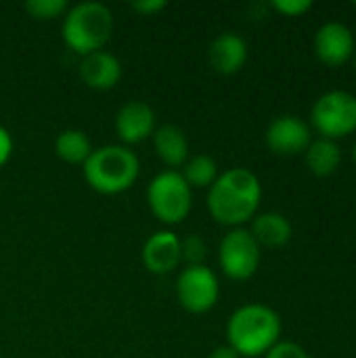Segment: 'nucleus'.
<instances>
[{
    "label": "nucleus",
    "mask_w": 356,
    "mask_h": 358,
    "mask_svg": "<svg viewBox=\"0 0 356 358\" xmlns=\"http://www.w3.org/2000/svg\"><path fill=\"white\" fill-rule=\"evenodd\" d=\"M82 172L88 187L97 193L118 195L136 182L141 174V162L126 145H105L92 149L88 159L82 164Z\"/></svg>",
    "instance_id": "obj_3"
},
{
    "label": "nucleus",
    "mask_w": 356,
    "mask_h": 358,
    "mask_svg": "<svg viewBox=\"0 0 356 358\" xmlns=\"http://www.w3.org/2000/svg\"><path fill=\"white\" fill-rule=\"evenodd\" d=\"M311 128L329 141H340L356 132V94L348 90L323 92L311 109Z\"/></svg>",
    "instance_id": "obj_6"
},
{
    "label": "nucleus",
    "mask_w": 356,
    "mask_h": 358,
    "mask_svg": "<svg viewBox=\"0 0 356 358\" xmlns=\"http://www.w3.org/2000/svg\"><path fill=\"white\" fill-rule=\"evenodd\" d=\"M264 143L275 155H304V151L313 143V128L302 117L294 113H283L269 124L264 132Z\"/></svg>",
    "instance_id": "obj_9"
},
{
    "label": "nucleus",
    "mask_w": 356,
    "mask_h": 358,
    "mask_svg": "<svg viewBox=\"0 0 356 358\" xmlns=\"http://www.w3.org/2000/svg\"><path fill=\"white\" fill-rule=\"evenodd\" d=\"M350 155H353V164H355V168H356V141L353 143V151H350Z\"/></svg>",
    "instance_id": "obj_27"
},
{
    "label": "nucleus",
    "mask_w": 356,
    "mask_h": 358,
    "mask_svg": "<svg viewBox=\"0 0 356 358\" xmlns=\"http://www.w3.org/2000/svg\"><path fill=\"white\" fill-rule=\"evenodd\" d=\"M180 174L191 189H210L214 185V180L218 178L220 170L212 155L197 153V155H189Z\"/></svg>",
    "instance_id": "obj_19"
},
{
    "label": "nucleus",
    "mask_w": 356,
    "mask_h": 358,
    "mask_svg": "<svg viewBox=\"0 0 356 358\" xmlns=\"http://www.w3.org/2000/svg\"><path fill=\"white\" fill-rule=\"evenodd\" d=\"M208 358H241L229 344H225V346H216L212 352H210V357Z\"/></svg>",
    "instance_id": "obj_26"
},
{
    "label": "nucleus",
    "mask_w": 356,
    "mask_h": 358,
    "mask_svg": "<svg viewBox=\"0 0 356 358\" xmlns=\"http://www.w3.org/2000/svg\"><path fill=\"white\" fill-rule=\"evenodd\" d=\"M262 182L250 168H229L208 189L210 216L229 229H239L258 214Z\"/></svg>",
    "instance_id": "obj_1"
},
{
    "label": "nucleus",
    "mask_w": 356,
    "mask_h": 358,
    "mask_svg": "<svg viewBox=\"0 0 356 358\" xmlns=\"http://www.w3.org/2000/svg\"><path fill=\"white\" fill-rule=\"evenodd\" d=\"M283 321L266 304L250 302L239 306L227 321V344L241 358L264 357L281 342Z\"/></svg>",
    "instance_id": "obj_2"
},
{
    "label": "nucleus",
    "mask_w": 356,
    "mask_h": 358,
    "mask_svg": "<svg viewBox=\"0 0 356 358\" xmlns=\"http://www.w3.org/2000/svg\"><path fill=\"white\" fill-rule=\"evenodd\" d=\"M115 132L120 141L128 145H136L153 136L155 132V111L145 101H128L115 113Z\"/></svg>",
    "instance_id": "obj_11"
},
{
    "label": "nucleus",
    "mask_w": 356,
    "mask_h": 358,
    "mask_svg": "<svg viewBox=\"0 0 356 358\" xmlns=\"http://www.w3.org/2000/svg\"><path fill=\"white\" fill-rule=\"evenodd\" d=\"M353 67H355V71H356V52H355V57H353Z\"/></svg>",
    "instance_id": "obj_28"
},
{
    "label": "nucleus",
    "mask_w": 356,
    "mask_h": 358,
    "mask_svg": "<svg viewBox=\"0 0 356 358\" xmlns=\"http://www.w3.org/2000/svg\"><path fill=\"white\" fill-rule=\"evenodd\" d=\"M313 50L317 59L327 67H342L353 61L356 52V40L353 29L342 21H325L313 40Z\"/></svg>",
    "instance_id": "obj_10"
},
{
    "label": "nucleus",
    "mask_w": 356,
    "mask_h": 358,
    "mask_svg": "<svg viewBox=\"0 0 356 358\" xmlns=\"http://www.w3.org/2000/svg\"><path fill=\"white\" fill-rule=\"evenodd\" d=\"M250 233L260 248H283L292 241L294 227L290 218L281 212H258L250 222Z\"/></svg>",
    "instance_id": "obj_15"
},
{
    "label": "nucleus",
    "mask_w": 356,
    "mask_h": 358,
    "mask_svg": "<svg viewBox=\"0 0 356 358\" xmlns=\"http://www.w3.org/2000/svg\"><path fill=\"white\" fill-rule=\"evenodd\" d=\"M262 358H311V355L300 344L281 340V342H277Z\"/></svg>",
    "instance_id": "obj_22"
},
{
    "label": "nucleus",
    "mask_w": 356,
    "mask_h": 358,
    "mask_svg": "<svg viewBox=\"0 0 356 358\" xmlns=\"http://www.w3.org/2000/svg\"><path fill=\"white\" fill-rule=\"evenodd\" d=\"M208 61L216 73L233 76L243 69L248 61V42L237 31L218 34L208 48Z\"/></svg>",
    "instance_id": "obj_13"
},
{
    "label": "nucleus",
    "mask_w": 356,
    "mask_h": 358,
    "mask_svg": "<svg viewBox=\"0 0 356 358\" xmlns=\"http://www.w3.org/2000/svg\"><path fill=\"white\" fill-rule=\"evenodd\" d=\"M304 164L308 172L319 178L334 176L342 164V149L336 141L317 136L304 151Z\"/></svg>",
    "instance_id": "obj_17"
},
{
    "label": "nucleus",
    "mask_w": 356,
    "mask_h": 358,
    "mask_svg": "<svg viewBox=\"0 0 356 358\" xmlns=\"http://www.w3.org/2000/svg\"><path fill=\"white\" fill-rule=\"evenodd\" d=\"M153 147L159 159L170 168H183L189 159V138L176 124H162L153 132Z\"/></svg>",
    "instance_id": "obj_16"
},
{
    "label": "nucleus",
    "mask_w": 356,
    "mask_h": 358,
    "mask_svg": "<svg viewBox=\"0 0 356 358\" xmlns=\"http://www.w3.org/2000/svg\"><path fill=\"white\" fill-rule=\"evenodd\" d=\"M55 151L63 162L82 166L88 159V155L92 153V145H90V138L86 136V132L76 130V128H67V130L57 134Z\"/></svg>",
    "instance_id": "obj_18"
},
{
    "label": "nucleus",
    "mask_w": 356,
    "mask_h": 358,
    "mask_svg": "<svg viewBox=\"0 0 356 358\" xmlns=\"http://www.w3.org/2000/svg\"><path fill=\"white\" fill-rule=\"evenodd\" d=\"M262 262V248L250 233V229H229L218 245V264L225 277L231 281L252 279Z\"/></svg>",
    "instance_id": "obj_7"
},
{
    "label": "nucleus",
    "mask_w": 356,
    "mask_h": 358,
    "mask_svg": "<svg viewBox=\"0 0 356 358\" xmlns=\"http://www.w3.org/2000/svg\"><path fill=\"white\" fill-rule=\"evenodd\" d=\"M206 241L193 233L189 235L187 239H180V258L187 266H197V264H204V258H206Z\"/></svg>",
    "instance_id": "obj_21"
},
{
    "label": "nucleus",
    "mask_w": 356,
    "mask_h": 358,
    "mask_svg": "<svg viewBox=\"0 0 356 358\" xmlns=\"http://www.w3.org/2000/svg\"><path fill=\"white\" fill-rule=\"evenodd\" d=\"M13 155V136L10 132L0 124V168L6 166V162Z\"/></svg>",
    "instance_id": "obj_25"
},
{
    "label": "nucleus",
    "mask_w": 356,
    "mask_h": 358,
    "mask_svg": "<svg viewBox=\"0 0 356 358\" xmlns=\"http://www.w3.org/2000/svg\"><path fill=\"white\" fill-rule=\"evenodd\" d=\"M180 258V237L174 231H157L143 245V264L153 275H168L178 268Z\"/></svg>",
    "instance_id": "obj_12"
},
{
    "label": "nucleus",
    "mask_w": 356,
    "mask_h": 358,
    "mask_svg": "<svg viewBox=\"0 0 356 358\" xmlns=\"http://www.w3.org/2000/svg\"><path fill=\"white\" fill-rule=\"evenodd\" d=\"M130 6L141 15H155V13L164 10L168 6V2L166 0H136Z\"/></svg>",
    "instance_id": "obj_24"
},
{
    "label": "nucleus",
    "mask_w": 356,
    "mask_h": 358,
    "mask_svg": "<svg viewBox=\"0 0 356 358\" xmlns=\"http://www.w3.org/2000/svg\"><path fill=\"white\" fill-rule=\"evenodd\" d=\"M147 203L159 222L178 224L193 208V189L178 170H164L149 182Z\"/></svg>",
    "instance_id": "obj_5"
},
{
    "label": "nucleus",
    "mask_w": 356,
    "mask_h": 358,
    "mask_svg": "<svg viewBox=\"0 0 356 358\" xmlns=\"http://www.w3.org/2000/svg\"><path fill=\"white\" fill-rule=\"evenodd\" d=\"M176 298L180 306L193 315L212 310L220 298V283L216 273L206 264L185 266L176 279Z\"/></svg>",
    "instance_id": "obj_8"
},
{
    "label": "nucleus",
    "mask_w": 356,
    "mask_h": 358,
    "mask_svg": "<svg viewBox=\"0 0 356 358\" xmlns=\"http://www.w3.org/2000/svg\"><path fill=\"white\" fill-rule=\"evenodd\" d=\"M271 6L285 17H302L313 8L311 0H273Z\"/></svg>",
    "instance_id": "obj_23"
},
{
    "label": "nucleus",
    "mask_w": 356,
    "mask_h": 358,
    "mask_svg": "<svg viewBox=\"0 0 356 358\" xmlns=\"http://www.w3.org/2000/svg\"><path fill=\"white\" fill-rule=\"evenodd\" d=\"M355 6H356V2H355Z\"/></svg>",
    "instance_id": "obj_30"
},
{
    "label": "nucleus",
    "mask_w": 356,
    "mask_h": 358,
    "mask_svg": "<svg viewBox=\"0 0 356 358\" xmlns=\"http://www.w3.org/2000/svg\"><path fill=\"white\" fill-rule=\"evenodd\" d=\"M80 78L92 90H111L122 80V61L109 50H97L80 61Z\"/></svg>",
    "instance_id": "obj_14"
},
{
    "label": "nucleus",
    "mask_w": 356,
    "mask_h": 358,
    "mask_svg": "<svg viewBox=\"0 0 356 358\" xmlns=\"http://www.w3.org/2000/svg\"><path fill=\"white\" fill-rule=\"evenodd\" d=\"M67 8L69 4L65 0H27L25 2V10L29 13V17L40 19V21L63 17Z\"/></svg>",
    "instance_id": "obj_20"
},
{
    "label": "nucleus",
    "mask_w": 356,
    "mask_h": 358,
    "mask_svg": "<svg viewBox=\"0 0 356 358\" xmlns=\"http://www.w3.org/2000/svg\"><path fill=\"white\" fill-rule=\"evenodd\" d=\"M113 34V13L97 0L78 2L67 8L61 23V36L67 48L86 57L103 50Z\"/></svg>",
    "instance_id": "obj_4"
},
{
    "label": "nucleus",
    "mask_w": 356,
    "mask_h": 358,
    "mask_svg": "<svg viewBox=\"0 0 356 358\" xmlns=\"http://www.w3.org/2000/svg\"><path fill=\"white\" fill-rule=\"evenodd\" d=\"M0 358H2V355H0Z\"/></svg>",
    "instance_id": "obj_29"
}]
</instances>
